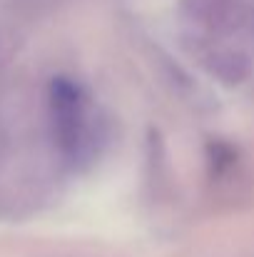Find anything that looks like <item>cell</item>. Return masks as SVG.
I'll return each mask as SVG.
<instances>
[{
    "label": "cell",
    "mask_w": 254,
    "mask_h": 257,
    "mask_svg": "<svg viewBox=\"0 0 254 257\" xmlns=\"http://www.w3.org/2000/svg\"><path fill=\"white\" fill-rule=\"evenodd\" d=\"M50 120H53V135L60 153L70 160L80 158L92 140L87 97L68 78H58L50 83Z\"/></svg>",
    "instance_id": "1"
},
{
    "label": "cell",
    "mask_w": 254,
    "mask_h": 257,
    "mask_svg": "<svg viewBox=\"0 0 254 257\" xmlns=\"http://www.w3.org/2000/svg\"><path fill=\"white\" fill-rule=\"evenodd\" d=\"M182 13L209 33L239 30L252 15L247 0H184Z\"/></svg>",
    "instance_id": "2"
},
{
    "label": "cell",
    "mask_w": 254,
    "mask_h": 257,
    "mask_svg": "<svg viewBox=\"0 0 254 257\" xmlns=\"http://www.w3.org/2000/svg\"><path fill=\"white\" fill-rule=\"evenodd\" d=\"M207 70L212 78H217L224 85H239L249 78V58L242 50H232V48H217L207 55L204 60Z\"/></svg>",
    "instance_id": "3"
}]
</instances>
